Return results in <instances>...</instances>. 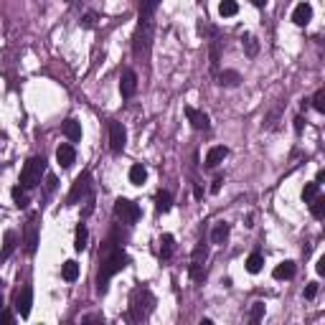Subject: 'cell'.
<instances>
[{"instance_id": "6da1fadb", "label": "cell", "mask_w": 325, "mask_h": 325, "mask_svg": "<svg viewBox=\"0 0 325 325\" xmlns=\"http://www.w3.org/2000/svg\"><path fill=\"white\" fill-rule=\"evenodd\" d=\"M99 256H102V267H99V275H97V290L104 292L107 285H109V280H112L117 272H122V270L127 267L129 256H127V251H124L114 239L104 241V249L99 251Z\"/></svg>"}, {"instance_id": "7a4b0ae2", "label": "cell", "mask_w": 325, "mask_h": 325, "mask_svg": "<svg viewBox=\"0 0 325 325\" xmlns=\"http://www.w3.org/2000/svg\"><path fill=\"white\" fill-rule=\"evenodd\" d=\"M155 310V295L148 287H138L129 297V320L143 322L150 317V312Z\"/></svg>"}, {"instance_id": "3957f363", "label": "cell", "mask_w": 325, "mask_h": 325, "mask_svg": "<svg viewBox=\"0 0 325 325\" xmlns=\"http://www.w3.org/2000/svg\"><path fill=\"white\" fill-rule=\"evenodd\" d=\"M153 31H155L153 18H140V23H138V28H135V36H133V51H135L138 58H145V56L150 53Z\"/></svg>"}, {"instance_id": "277c9868", "label": "cell", "mask_w": 325, "mask_h": 325, "mask_svg": "<svg viewBox=\"0 0 325 325\" xmlns=\"http://www.w3.org/2000/svg\"><path fill=\"white\" fill-rule=\"evenodd\" d=\"M43 170H46V160H43V158H31V160L23 165V170H21V185H23L26 190L36 188V185L41 183Z\"/></svg>"}, {"instance_id": "5b68a950", "label": "cell", "mask_w": 325, "mask_h": 325, "mask_svg": "<svg viewBox=\"0 0 325 325\" xmlns=\"http://www.w3.org/2000/svg\"><path fill=\"white\" fill-rule=\"evenodd\" d=\"M114 216H117L122 224H135V221L143 216V211H140L138 204H133L129 199H117V201H114Z\"/></svg>"}, {"instance_id": "8992f818", "label": "cell", "mask_w": 325, "mask_h": 325, "mask_svg": "<svg viewBox=\"0 0 325 325\" xmlns=\"http://www.w3.org/2000/svg\"><path fill=\"white\" fill-rule=\"evenodd\" d=\"M124 145H127V129L122 127V122H109V150L122 153Z\"/></svg>"}, {"instance_id": "52a82bcc", "label": "cell", "mask_w": 325, "mask_h": 325, "mask_svg": "<svg viewBox=\"0 0 325 325\" xmlns=\"http://www.w3.org/2000/svg\"><path fill=\"white\" fill-rule=\"evenodd\" d=\"M31 307H33V290L26 285V287L18 292V297H16V312H18L21 317H28V315H31Z\"/></svg>"}, {"instance_id": "ba28073f", "label": "cell", "mask_w": 325, "mask_h": 325, "mask_svg": "<svg viewBox=\"0 0 325 325\" xmlns=\"http://www.w3.org/2000/svg\"><path fill=\"white\" fill-rule=\"evenodd\" d=\"M119 92L124 99H129L135 92H138V74L133 69H124L122 72V79H119Z\"/></svg>"}, {"instance_id": "9c48e42d", "label": "cell", "mask_w": 325, "mask_h": 325, "mask_svg": "<svg viewBox=\"0 0 325 325\" xmlns=\"http://www.w3.org/2000/svg\"><path fill=\"white\" fill-rule=\"evenodd\" d=\"M36 246H38V216L33 214L28 219V224H26V251L33 254Z\"/></svg>"}, {"instance_id": "30bf717a", "label": "cell", "mask_w": 325, "mask_h": 325, "mask_svg": "<svg viewBox=\"0 0 325 325\" xmlns=\"http://www.w3.org/2000/svg\"><path fill=\"white\" fill-rule=\"evenodd\" d=\"M185 117H188V122H190L193 129H209L211 127L209 114L206 112H199L196 107H185Z\"/></svg>"}, {"instance_id": "8fae6325", "label": "cell", "mask_w": 325, "mask_h": 325, "mask_svg": "<svg viewBox=\"0 0 325 325\" xmlns=\"http://www.w3.org/2000/svg\"><path fill=\"white\" fill-rule=\"evenodd\" d=\"M89 180H92V178H89V173H82V175L74 180V185H72V193H69V204H77V201L84 196V193L89 190V185H92Z\"/></svg>"}, {"instance_id": "7c38bea8", "label": "cell", "mask_w": 325, "mask_h": 325, "mask_svg": "<svg viewBox=\"0 0 325 325\" xmlns=\"http://www.w3.org/2000/svg\"><path fill=\"white\" fill-rule=\"evenodd\" d=\"M56 160H58V165H61V168H72V165H74V160H77V150H74V145H69V143L58 145V150H56Z\"/></svg>"}, {"instance_id": "4fadbf2b", "label": "cell", "mask_w": 325, "mask_h": 325, "mask_svg": "<svg viewBox=\"0 0 325 325\" xmlns=\"http://www.w3.org/2000/svg\"><path fill=\"white\" fill-rule=\"evenodd\" d=\"M310 21H312V6H310V3H300V6L292 11V23L302 28V26H307Z\"/></svg>"}, {"instance_id": "5bb4252c", "label": "cell", "mask_w": 325, "mask_h": 325, "mask_svg": "<svg viewBox=\"0 0 325 325\" xmlns=\"http://www.w3.org/2000/svg\"><path fill=\"white\" fill-rule=\"evenodd\" d=\"M229 155V150L224 148V145H216V148H211L209 153H206V168H216L219 163H224V158Z\"/></svg>"}, {"instance_id": "9a60e30c", "label": "cell", "mask_w": 325, "mask_h": 325, "mask_svg": "<svg viewBox=\"0 0 325 325\" xmlns=\"http://www.w3.org/2000/svg\"><path fill=\"white\" fill-rule=\"evenodd\" d=\"M170 206H173V196H170L168 190H158L155 193V211L158 214H168Z\"/></svg>"}, {"instance_id": "2e32d148", "label": "cell", "mask_w": 325, "mask_h": 325, "mask_svg": "<svg viewBox=\"0 0 325 325\" xmlns=\"http://www.w3.org/2000/svg\"><path fill=\"white\" fill-rule=\"evenodd\" d=\"M16 246H18V236H16V231H6V239H3V251H0V259H6L16 251Z\"/></svg>"}, {"instance_id": "e0dca14e", "label": "cell", "mask_w": 325, "mask_h": 325, "mask_svg": "<svg viewBox=\"0 0 325 325\" xmlns=\"http://www.w3.org/2000/svg\"><path fill=\"white\" fill-rule=\"evenodd\" d=\"M63 135H67L72 143H79L82 140V124L77 119H67L63 122Z\"/></svg>"}, {"instance_id": "ac0fdd59", "label": "cell", "mask_w": 325, "mask_h": 325, "mask_svg": "<svg viewBox=\"0 0 325 325\" xmlns=\"http://www.w3.org/2000/svg\"><path fill=\"white\" fill-rule=\"evenodd\" d=\"M272 277L275 280H292L295 277V262H282L272 270Z\"/></svg>"}, {"instance_id": "d6986e66", "label": "cell", "mask_w": 325, "mask_h": 325, "mask_svg": "<svg viewBox=\"0 0 325 325\" xmlns=\"http://www.w3.org/2000/svg\"><path fill=\"white\" fill-rule=\"evenodd\" d=\"M229 231H231L229 224H226V221H219V224L214 226V231H211V241H214V244H224V241L229 239Z\"/></svg>"}, {"instance_id": "ffe728a7", "label": "cell", "mask_w": 325, "mask_h": 325, "mask_svg": "<svg viewBox=\"0 0 325 325\" xmlns=\"http://www.w3.org/2000/svg\"><path fill=\"white\" fill-rule=\"evenodd\" d=\"M219 84L221 87H236L239 82H241V77H239V72H231V69H226V72H219Z\"/></svg>"}, {"instance_id": "44dd1931", "label": "cell", "mask_w": 325, "mask_h": 325, "mask_svg": "<svg viewBox=\"0 0 325 325\" xmlns=\"http://www.w3.org/2000/svg\"><path fill=\"white\" fill-rule=\"evenodd\" d=\"M262 267H265V256L259 254V251L249 254V259H246V272L256 275V272H262Z\"/></svg>"}, {"instance_id": "7402d4cb", "label": "cell", "mask_w": 325, "mask_h": 325, "mask_svg": "<svg viewBox=\"0 0 325 325\" xmlns=\"http://www.w3.org/2000/svg\"><path fill=\"white\" fill-rule=\"evenodd\" d=\"M61 277L67 280V282H74V280L79 277V265L74 262V259H69V262H63V267H61Z\"/></svg>"}, {"instance_id": "603a6c76", "label": "cell", "mask_w": 325, "mask_h": 325, "mask_svg": "<svg viewBox=\"0 0 325 325\" xmlns=\"http://www.w3.org/2000/svg\"><path fill=\"white\" fill-rule=\"evenodd\" d=\"M145 178H148V170H145V165H133V168H129V183H133V185H143L145 183Z\"/></svg>"}, {"instance_id": "cb8c5ba5", "label": "cell", "mask_w": 325, "mask_h": 325, "mask_svg": "<svg viewBox=\"0 0 325 325\" xmlns=\"http://www.w3.org/2000/svg\"><path fill=\"white\" fill-rule=\"evenodd\" d=\"M239 13V3L236 0H221V6H219V16L221 18H231Z\"/></svg>"}, {"instance_id": "d4e9b609", "label": "cell", "mask_w": 325, "mask_h": 325, "mask_svg": "<svg viewBox=\"0 0 325 325\" xmlns=\"http://www.w3.org/2000/svg\"><path fill=\"white\" fill-rule=\"evenodd\" d=\"M221 46H224V41H214L211 43V72L214 74H219V61H221Z\"/></svg>"}, {"instance_id": "484cf974", "label": "cell", "mask_w": 325, "mask_h": 325, "mask_svg": "<svg viewBox=\"0 0 325 325\" xmlns=\"http://www.w3.org/2000/svg\"><path fill=\"white\" fill-rule=\"evenodd\" d=\"M160 0H140V18H153Z\"/></svg>"}, {"instance_id": "4316f807", "label": "cell", "mask_w": 325, "mask_h": 325, "mask_svg": "<svg viewBox=\"0 0 325 325\" xmlns=\"http://www.w3.org/2000/svg\"><path fill=\"white\" fill-rule=\"evenodd\" d=\"M188 275H190V280H193V282H204V280H206V267H204L201 262H190Z\"/></svg>"}, {"instance_id": "83f0119b", "label": "cell", "mask_w": 325, "mask_h": 325, "mask_svg": "<svg viewBox=\"0 0 325 325\" xmlns=\"http://www.w3.org/2000/svg\"><path fill=\"white\" fill-rule=\"evenodd\" d=\"M206 256H209V244H196L193 246V254H190V262H201V265H206Z\"/></svg>"}, {"instance_id": "f1b7e54d", "label": "cell", "mask_w": 325, "mask_h": 325, "mask_svg": "<svg viewBox=\"0 0 325 325\" xmlns=\"http://www.w3.org/2000/svg\"><path fill=\"white\" fill-rule=\"evenodd\" d=\"M87 239H89V231H87L84 224H79V226H77V241H74V249H77V251H84V249H87Z\"/></svg>"}, {"instance_id": "f546056e", "label": "cell", "mask_w": 325, "mask_h": 325, "mask_svg": "<svg viewBox=\"0 0 325 325\" xmlns=\"http://www.w3.org/2000/svg\"><path fill=\"white\" fill-rule=\"evenodd\" d=\"M310 204V214L315 216V219H322V214H325V199L322 196H315L312 201H307Z\"/></svg>"}, {"instance_id": "4dcf8cb0", "label": "cell", "mask_w": 325, "mask_h": 325, "mask_svg": "<svg viewBox=\"0 0 325 325\" xmlns=\"http://www.w3.org/2000/svg\"><path fill=\"white\" fill-rule=\"evenodd\" d=\"M11 193H13V201H16L18 209H26V206H28V196H26V188H23V185H16Z\"/></svg>"}, {"instance_id": "1f68e13d", "label": "cell", "mask_w": 325, "mask_h": 325, "mask_svg": "<svg viewBox=\"0 0 325 325\" xmlns=\"http://www.w3.org/2000/svg\"><path fill=\"white\" fill-rule=\"evenodd\" d=\"M241 43H244V51H246V56H249V58H254V56L259 53V43H256V38H254V36H244V38H241Z\"/></svg>"}, {"instance_id": "d6a6232c", "label": "cell", "mask_w": 325, "mask_h": 325, "mask_svg": "<svg viewBox=\"0 0 325 325\" xmlns=\"http://www.w3.org/2000/svg\"><path fill=\"white\" fill-rule=\"evenodd\" d=\"M170 254H173V236H170V234H163V236H160V256L168 259Z\"/></svg>"}, {"instance_id": "836d02e7", "label": "cell", "mask_w": 325, "mask_h": 325, "mask_svg": "<svg viewBox=\"0 0 325 325\" xmlns=\"http://www.w3.org/2000/svg\"><path fill=\"white\" fill-rule=\"evenodd\" d=\"M317 190H320V183H315V180H312V183H307V185L302 188V201H305V204H307V201H312V199L317 196Z\"/></svg>"}, {"instance_id": "e575fe53", "label": "cell", "mask_w": 325, "mask_h": 325, "mask_svg": "<svg viewBox=\"0 0 325 325\" xmlns=\"http://www.w3.org/2000/svg\"><path fill=\"white\" fill-rule=\"evenodd\" d=\"M312 107H315V112L325 114V89H317V92H315V97H312Z\"/></svg>"}, {"instance_id": "d590c367", "label": "cell", "mask_w": 325, "mask_h": 325, "mask_svg": "<svg viewBox=\"0 0 325 325\" xmlns=\"http://www.w3.org/2000/svg\"><path fill=\"white\" fill-rule=\"evenodd\" d=\"M262 317H265V302H254L251 305V312H249V320L251 322H259Z\"/></svg>"}, {"instance_id": "8d00e7d4", "label": "cell", "mask_w": 325, "mask_h": 325, "mask_svg": "<svg viewBox=\"0 0 325 325\" xmlns=\"http://www.w3.org/2000/svg\"><path fill=\"white\" fill-rule=\"evenodd\" d=\"M82 26H84V28H94V26H97V13H87V16L82 18Z\"/></svg>"}, {"instance_id": "74e56055", "label": "cell", "mask_w": 325, "mask_h": 325, "mask_svg": "<svg viewBox=\"0 0 325 325\" xmlns=\"http://www.w3.org/2000/svg\"><path fill=\"white\" fill-rule=\"evenodd\" d=\"M56 185H58L56 175H51V173H48V175H46V190H48V193H53V190H56Z\"/></svg>"}, {"instance_id": "f35d334b", "label": "cell", "mask_w": 325, "mask_h": 325, "mask_svg": "<svg viewBox=\"0 0 325 325\" xmlns=\"http://www.w3.org/2000/svg\"><path fill=\"white\" fill-rule=\"evenodd\" d=\"M315 295H317V282H310V285L305 287V297H307V300H315Z\"/></svg>"}, {"instance_id": "ab89813d", "label": "cell", "mask_w": 325, "mask_h": 325, "mask_svg": "<svg viewBox=\"0 0 325 325\" xmlns=\"http://www.w3.org/2000/svg\"><path fill=\"white\" fill-rule=\"evenodd\" d=\"M16 317H13V312L11 310H0V322H3V325H8V322H13Z\"/></svg>"}, {"instance_id": "60d3db41", "label": "cell", "mask_w": 325, "mask_h": 325, "mask_svg": "<svg viewBox=\"0 0 325 325\" xmlns=\"http://www.w3.org/2000/svg\"><path fill=\"white\" fill-rule=\"evenodd\" d=\"M92 211H94V196L89 193V196H87V206H84V216H89Z\"/></svg>"}, {"instance_id": "b9f144b4", "label": "cell", "mask_w": 325, "mask_h": 325, "mask_svg": "<svg viewBox=\"0 0 325 325\" xmlns=\"http://www.w3.org/2000/svg\"><path fill=\"white\" fill-rule=\"evenodd\" d=\"M82 322H84V325H87V322H104V317H102V315H84Z\"/></svg>"}, {"instance_id": "7bdbcfd3", "label": "cell", "mask_w": 325, "mask_h": 325, "mask_svg": "<svg viewBox=\"0 0 325 325\" xmlns=\"http://www.w3.org/2000/svg\"><path fill=\"white\" fill-rule=\"evenodd\" d=\"M221 183H224V175H216V180H214V185H211V193H219V190H221Z\"/></svg>"}, {"instance_id": "ee69618b", "label": "cell", "mask_w": 325, "mask_h": 325, "mask_svg": "<svg viewBox=\"0 0 325 325\" xmlns=\"http://www.w3.org/2000/svg\"><path fill=\"white\" fill-rule=\"evenodd\" d=\"M315 270H317V275H325V256H320V259H317Z\"/></svg>"}, {"instance_id": "f6af8a7d", "label": "cell", "mask_w": 325, "mask_h": 325, "mask_svg": "<svg viewBox=\"0 0 325 325\" xmlns=\"http://www.w3.org/2000/svg\"><path fill=\"white\" fill-rule=\"evenodd\" d=\"M302 127H305V119L302 117H295V133H302Z\"/></svg>"}, {"instance_id": "bcb514c9", "label": "cell", "mask_w": 325, "mask_h": 325, "mask_svg": "<svg viewBox=\"0 0 325 325\" xmlns=\"http://www.w3.org/2000/svg\"><path fill=\"white\" fill-rule=\"evenodd\" d=\"M193 193H196V199H204V188H201V185L193 188Z\"/></svg>"}, {"instance_id": "7dc6e473", "label": "cell", "mask_w": 325, "mask_h": 325, "mask_svg": "<svg viewBox=\"0 0 325 325\" xmlns=\"http://www.w3.org/2000/svg\"><path fill=\"white\" fill-rule=\"evenodd\" d=\"M251 6H256V8H265V6H267V0H251Z\"/></svg>"}, {"instance_id": "c3c4849f", "label": "cell", "mask_w": 325, "mask_h": 325, "mask_svg": "<svg viewBox=\"0 0 325 325\" xmlns=\"http://www.w3.org/2000/svg\"><path fill=\"white\" fill-rule=\"evenodd\" d=\"M325 180V170H317V178H315V183H322Z\"/></svg>"}, {"instance_id": "681fc988", "label": "cell", "mask_w": 325, "mask_h": 325, "mask_svg": "<svg viewBox=\"0 0 325 325\" xmlns=\"http://www.w3.org/2000/svg\"><path fill=\"white\" fill-rule=\"evenodd\" d=\"M0 310H3V282H0Z\"/></svg>"}, {"instance_id": "f907efd6", "label": "cell", "mask_w": 325, "mask_h": 325, "mask_svg": "<svg viewBox=\"0 0 325 325\" xmlns=\"http://www.w3.org/2000/svg\"><path fill=\"white\" fill-rule=\"evenodd\" d=\"M67 3H72V0H67Z\"/></svg>"}]
</instances>
